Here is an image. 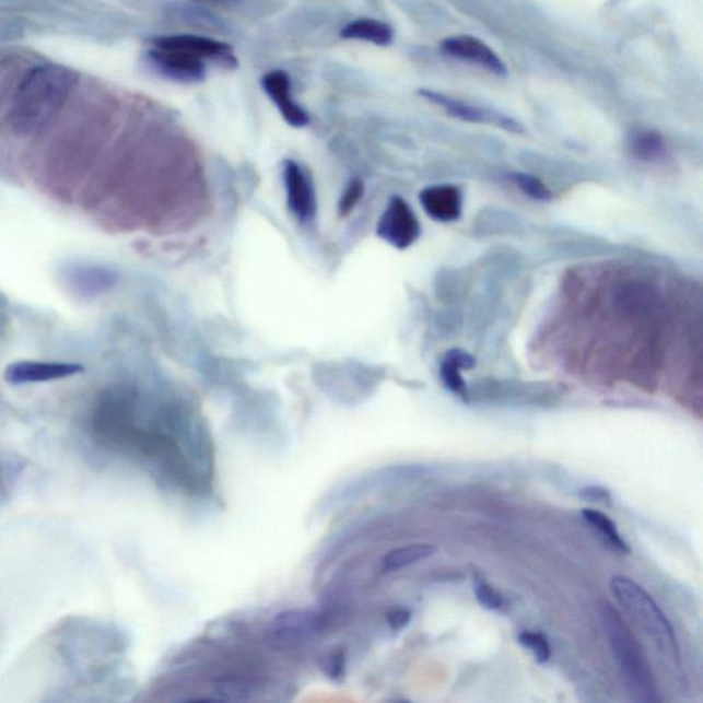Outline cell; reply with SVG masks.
Listing matches in <instances>:
<instances>
[{
	"mask_svg": "<svg viewBox=\"0 0 703 703\" xmlns=\"http://www.w3.org/2000/svg\"><path fill=\"white\" fill-rule=\"evenodd\" d=\"M411 620V613L410 611L406 609H397L391 611L388 616V621L389 625L394 628V630L399 631L401 628H405L408 622Z\"/></svg>",
	"mask_w": 703,
	"mask_h": 703,
	"instance_id": "25",
	"label": "cell"
},
{
	"mask_svg": "<svg viewBox=\"0 0 703 703\" xmlns=\"http://www.w3.org/2000/svg\"><path fill=\"white\" fill-rule=\"evenodd\" d=\"M262 90L277 105L284 121L294 128H303L309 125V116L303 106H300L292 95V82L284 71L268 72L261 79Z\"/></svg>",
	"mask_w": 703,
	"mask_h": 703,
	"instance_id": "12",
	"label": "cell"
},
{
	"mask_svg": "<svg viewBox=\"0 0 703 703\" xmlns=\"http://www.w3.org/2000/svg\"><path fill=\"white\" fill-rule=\"evenodd\" d=\"M434 552H436V547L432 544L418 543L400 547V549L390 551L384 558V569L388 572L400 571V569L415 565V563L426 560Z\"/></svg>",
	"mask_w": 703,
	"mask_h": 703,
	"instance_id": "15",
	"label": "cell"
},
{
	"mask_svg": "<svg viewBox=\"0 0 703 703\" xmlns=\"http://www.w3.org/2000/svg\"><path fill=\"white\" fill-rule=\"evenodd\" d=\"M442 50L456 60L476 63L496 77H507V68L484 42L471 36H454L442 42Z\"/></svg>",
	"mask_w": 703,
	"mask_h": 703,
	"instance_id": "11",
	"label": "cell"
},
{
	"mask_svg": "<svg viewBox=\"0 0 703 703\" xmlns=\"http://www.w3.org/2000/svg\"><path fill=\"white\" fill-rule=\"evenodd\" d=\"M192 2H203V3H229L233 2V0H192Z\"/></svg>",
	"mask_w": 703,
	"mask_h": 703,
	"instance_id": "26",
	"label": "cell"
},
{
	"mask_svg": "<svg viewBox=\"0 0 703 703\" xmlns=\"http://www.w3.org/2000/svg\"><path fill=\"white\" fill-rule=\"evenodd\" d=\"M582 515L589 525L594 526V528L598 530L602 538L608 540V543L613 547V549L624 552V554L630 552V546L622 540L619 530H617L616 524L608 517V515L593 508H584Z\"/></svg>",
	"mask_w": 703,
	"mask_h": 703,
	"instance_id": "16",
	"label": "cell"
},
{
	"mask_svg": "<svg viewBox=\"0 0 703 703\" xmlns=\"http://www.w3.org/2000/svg\"><path fill=\"white\" fill-rule=\"evenodd\" d=\"M150 67L161 78L179 84H200L207 78L206 61L190 54L154 47L148 52Z\"/></svg>",
	"mask_w": 703,
	"mask_h": 703,
	"instance_id": "6",
	"label": "cell"
},
{
	"mask_svg": "<svg viewBox=\"0 0 703 703\" xmlns=\"http://www.w3.org/2000/svg\"><path fill=\"white\" fill-rule=\"evenodd\" d=\"M284 187H286L290 212L300 222L308 223L316 213V198L313 180L296 161L288 160L283 164Z\"/></svg>",
	"mask_w": 703,
	"mask_h": 703,
	"instance_id": "7",
	"label": "cell"
},
{
	"mask_svg": "<svg viewBox=\"0 0 703 703\" xmlns=\"http://www.w3.org/2000/svg\"><path fill=\"white\" fill-rule=\"evenodd\" d=\"M474 588L477 600H479L482 608L488 610H497L502 608V597L491 587V585H488L484 582H479L476 584Z\"/></svg>",
	"mask_w": 703,
	"mask_h": 703,
	"instance_id": "22",
	"label": "cell"
},
{
	"mask_svg": "<svg viewBox=\"0 0 703 703\" xmlns=\"http://www.w3.org/2000/svg\"><path fill=\"white\" fill-rule=\"evenodd\" d=\"M420 95L423 98L433 102L438 106L444 107L448 115L456 117V119L470 121V122H485V125H493L504 130L512 132H523V127L517 121L509 119L501 113L484 109V107L466 104L443 93H436L432 90H421Z\"/></svg>",
	"mask_w": 703,
	"mask_h": 703,
	"instance_id": "10",
	"label": "cell"
},
{
	"mask_svg": "<svg viewBox=\"0 0 703 703\" xmlns=\"http://www.w3.org/2000/svg\"><path fill=\"white\" fill-rule=\"evenodd\" d=\"M579 496L589 503L611 504V495L604 487L591 485L584 488Z\"/></svg>",
	"mask_w": 703,
	"mask_h": 703,
	"instance_id": "23",
	"label": "cell"
},
{
	"mask_svg": "<svg viewBox=\"0 0 703 703\" xmlns=\"http://www.w3.org/2000/svg\"><path fill=\"white\" fill-rule=\"evenodd\" d=\"M78 74L62 66H40L26 74L15 91L9 121L21 136L42 130L73 93Z\"/></svg>",
	"mask_w": 703,
	"mask_h": 703,
	"instance_id": "1",
	"label": "cell"
},
{
	"mask_svg": "<svg viewBox=\"0 0 703 703\" xmlns=\"http://www.w3.org/2000/svg\"><path fill=\"white\" fill-rule=\"evenodd\" d=\"M377 234L394 248L407 249L420 238L421 225L410 206L401 197H394L379 219Z\"/></svg>",
	"mask_w": 703,
	"mask_h": 703,
	"instance_id": "4",
	"label": "cell"
},
{
	"mask_svg": "<svg viewBox=\"0 0 703 703\" xmlns=\"http://www.w3.org/2000/svg\"><path fill=\"white\" fill-rule=\"evenodd\" d=\"M515 184L519 186V189L525 192L526 196L534 198L536 201H550L551 192L547 189L543 181L538 178H535L532 175L517 174L513 176Z\"/></svg>",
	"mask_w": 703,
	"mask_h": 703,
	"instance_id": "19",
	"label": "cell"
},
{
	"mask_svg": "<svg viewBox=\"0 0 703 703\" xmlns=\"http://www.w3.org/2000/svg\"><path fill=\"white\" fill-rule=\"evenodd\" d=\"M518 641L525 648H529L534 653L536 661L546 664L551 657L550 643L541 633L523 632L518 636Z\"/></svg>",
	"mask_w": 703,
	"mask_h": 703,
	"instance_id": "18",
	"label": "cell"
},
{
	"mask_svg": "<svg viewBox=\"0 0 703 703\" xmlns=\"http://www.w3.org/2000/svg\"><path fill=\"white\" fill-rule=\"evenodd\" d=\"M447 358L459 368L470 370L476 366L474 358L465 351H460V349H453L447 353Z\"/></svg>",
	"mask_w": 703,
	"mask_h": 703,
	"instance_id": "24",
	"label": "cell"
},
{
	"mask_svg": "<svg viewBox=\"0 0 703 703\" xmlns=\"http://www.w3.org/2000/svg\"><path fill=\"white\" fill-rule=\"evenodd\" d=\"M342 39L373 43L375 46H389L395 39V31L388 23L377 19H358L343 26Z\"/></svg>",
	"mask_w": 703,
	"mask_h": 703,
	"instance_id": "14",
	"label": "cell"
},
{
	"mask_svg": "<svg viewBox=\"0 0 703 703\" xmlns=\"http://www.w3.org/2000/svg\"><path fill=\"white\" fill-rule=\"evenodd\" d=\"M631 150L636 157L644 161H652L665 152V143L661 136L653 131H637L631 137Z\"/></svg>",
	"mask_w": 703,
	"mask_h": 703,
	"instance_id": "17",
	"label": "cell"
},
{
	"mask_svg": "<svg viewBox=\"0 0 703 703\" xmlns=\"http://www.w3.org/2000/svg\"><path fill=\"white\" fill-rule=\"evenodd\" d=\"M364 192V185L362 180L355 179L347 187V190L343 191V195L340 200V211L341 216H347L351 213L352 209L356 207V203L361 201Z\"/></svg>",
	"mask_w": 703,
	"mask_h": 703,
	"instance_id": "21",
	"label": "cell"
},
{
	"mask_svg": "<svg viewBox=\"0 0 703 703\" xmlns=\"http://www.w3.org/2000/svg\"><path fill=\"white\" fill-rule=\"evenodd\" d=\"M83 372L79 363L24 361L9 364L3 377L10 385H26L71 378Z\"/></svg>",
	"mask_w": 703,
	"mask_h": 703,
	"instance_id": "8",
	"label": "cell"
},
{
	"mask_svg": "<svg viewBox=\"0 0 703 703\" xmlns=\"http://www.w3.org/2000/svg\"><path fill=\"white\" fill-rule=\"evenodd\" d=\"M611 591L642 631L652 638L665 661L675 669L680 668L679 644L672 625L659 609L652 595L641 584L624 576L611 578Z\"/></svg>",
	"mask_w": 703,
	"mask_h": 703,
	"instance_id": "3",
	"label": "cell"
},
{
	"mask_svg": "<svg viewBox=\"0 0 703 703\" xmlns=\"http://www.w3.org/2000/svg\"><path fill=\"white\" fill-rule=\"evenodd\" d=\"M600 621L632 700L641 703L661 701L651 665L632 632L628 630L624 620L609 604L605 602L600 605Z\"/></svg>",
	"mask_w": 703,
	"mask_h": 703,
	"instance_id": "2",
	"label": "cell"
},
{
	"mask_svg": "<svg viewBox=\"0 0 703 703\" xmlns=\"http://www.w3.org/2000/svg\"><path fill=\"white\" fill-rule=\"evenodd\" d=\"M421 203L429 216L438 222H454L460 218L461 195L455 186H433L421 192Z\"/></svg>",
	"mask_w": 703,
	"mask_h": 703,
	"instance_id": "13",
	"label": "cell"
},
{
	"mask_svg": "<svg viewBox=\"0 0 703 703\" xmlns=\"http://www.w3.org/2000/svg\"><path fill=\"white\" fill-rule=\"evenodd\" d=\"M442 378L445 386L454 394L466 397V384L460 375V368L445 356L442 364Z\"/></svg>",
	"mask_w": 703,
	"mask_h": 703,
	"instance_id": "20",
	"label": "cell"
},
{
	"mask_svg": "<svg viewBox=\"0 0 703 703\" xmlns=\"http://www.w3.org/2000/svg\"><path fill=\"white\" fill-rule=\"evenodd\" d=\"M320 630L319 616L307 609H289L276 616L270 633L284 646H296L311 641Z\"/></svg>",
	"mask_w": 703,
	"mask_h": 703,
	"instance_id": "9",
	"label": "cell"
},
{
	"mask_svg": "<svg viewBox=\"0 0 703 703\" xmlns=\"http://www.w3.org/2000/svg\"><path fill=\"white\" fill-rule=\"evenodd\" d=\"M154 47L164 48V50H174L190 54L200 58L202 61H212L219 67L234 69L237 67V58L234 56L233 48L227 43L212 39V37L200 35H172L155 37Z\"/></svg>",
	"mask_w": 703,
	"mask_h": 703,
	"instance_id": "5",
	"label": "cell"
}]
</instances>
